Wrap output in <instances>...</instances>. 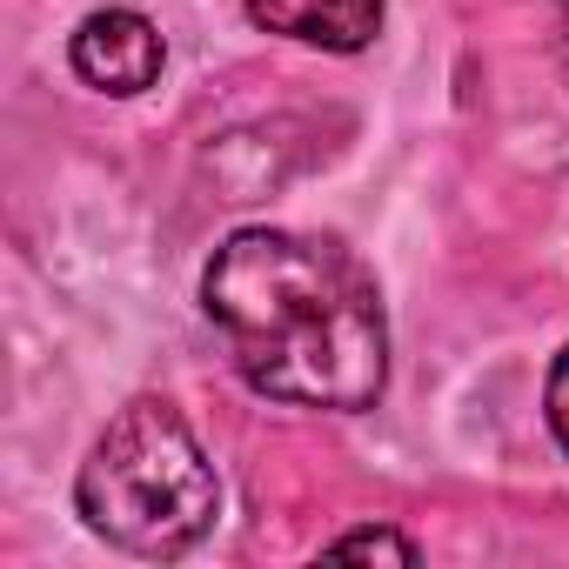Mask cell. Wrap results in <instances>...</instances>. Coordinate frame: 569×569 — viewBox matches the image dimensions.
Segmentation results:
<instances>
[{
  "instance_id": "cell-1",
  "label": "cell",
  "mask_w": 569,
  "mask_h": 569,
  "mask_svg": "<svg viewBox=\"0 0 569 569\" xmlns=\"http://www.w3.org/2000/svg\"><path fill=\"white\" fill-rule=\"evenodd\" d=\"M201 309L234 376L268 402L356 416L389 389V316L342 241L241 228L201 274Z\"/></svg>"
},
{
  "instance_id": "cell-2",
  "label": "cell",
  "mask_w": 569,
  "mask_h": 569,
  "mask_svg": "<svg viewBox=\"0 0 569 569\" xmlns=\"http://www.w3.org/2000/svg\"><path fill=\"white\" fill-rule=\"evenodd\" d=\"M74 509L114 549L174 562L214 529L221 482H214V462L201 456L194 429L181 422V409L161 396H134L94 436V449L74 476Z\"/></svg>"
},
{
  "instance_id": "cell-3",
  "label": "cell",
  "mask_w": 569,
  "mask_h": 569,
  "mask_svg": "<svg viewBox=\"0 0 569 569\" xmlns=\"http://www.w3.org/2000/svg\"><path fill=\"white\" fill-rule=\"evenodd\" d=\"M68 61L74 74L94 88V94H114V101H134L161 81L168 68V41L161 28L141 14V8H94L74 41H68Z\"/></svg>"
},
{
  "instance_id": "cell-4",
  "label": "cell",
  "mask_w": 569,
  "mask_h": 569,
  "mask_svg": "<svg viewBox=\"0 0 569 569\" xmlns=\"http://www.w3.org/2000/svg\"><path fill=\"white\" fill-rule=\"evenodd\" d=\"M389 0H248V21L302 41V48H329V54H362L382 34Z\"/></svg>"
},
{
  "instance_id": "cell-5",
  "label": "cell",
  "mask_w": 569,
  "mask_h": 569,
  "mask_svg": "<svg viewBox=\"0 0 569 569\" xmlns=\"http://www.w3.org/2000/svg\"><path fill=\"white\" fill-rule=\"evenodd\" d=\"M329 556H389V562H422L416 536H402V529H342V536L329 542Z\"/></svg>"
},
{
  "instance_id": "cell-6",
  "label": "cell",
  "mask_w": 569,
  "mask_h": 569,
  "mask_svg": "<svg viewBox=\"0 0 569 569\" xmlns=\"http://www.w3.org/2000/svg\"><path fill=\"white\" fill-rule=\"evenodd\" d=\"M542 416H549V436L569 449V349L556 356V369H549V389H542Z\"/></svg>"
},
{
  "instance_id": "cell-7",
  "label": "cell",
  "mask_w": 569,
  "mask_h": 569,
  "mask_svg": "<svg viewBox=\"0 0 569 569\" xmlns=\"http://www.w3.org/2000/svg\"><path fill=\"white\" fill-rule=\"evenodd\" d=\"M556 48H562V74H569V8H562V34H556Z\"/></svg>"
}]
</instances>
